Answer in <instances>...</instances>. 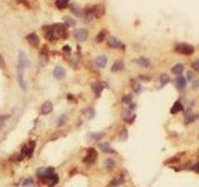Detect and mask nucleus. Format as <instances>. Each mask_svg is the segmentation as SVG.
<instances>
[{"mask_svg": "<svg viewBox=\"0 0 199 187\" xmlns=\"http://www.w3.org/2000/svg\"><path fill=\"white\" fill-rule=\"evenodd\" d=\"M54 173H55V170L52 167H40V168H38V171H36V175L45 181H48Z\"/></svg>", "mask_w": 199, "mask_h": 187, "instance_id": "f257e3e1", "label": "nucleus"}, {"mask_svg": "<svg viewBox=\"0 0 199 187\" xmlns=\"http://www.w3.org/2000/svg\"><path fill=\"white\" fill-rule=\"evenodd\" d=\"M24 70H25L24 67L18 64V66H16V79H18L20 87H21V90L25 91L26 90V84H25V80H24Z\"/></svg>", "mask_w": 199, "mask_h": 187, "instance_id": "f03ea898", "label": "nucleus"}, {"mask_svg": "<svg viewBox=\"0 0 199 187\" xmlns=\"http://www.w3.org/2000/svg\"><path fill=\"white\" fill-rule=\"evenodd\" d=\"M18 64L20 66H23L24 69H28V67H30V60L28 58V55H26V53H25V51H23V50H19Z\"/></svg>", "mask_w": 199, "mask_h": 187, "instance_id": "7ed1b4c3", "label": "nucleus"}, {"mask_svg": "<svg viewBox=\"0 0 199 187\" xmlns=\"http://www.w3.org/2000/svg\"><path fill=\"white\" fill-rule=\"evenodd\" d=\"M176 51H178L181 54H184V55H190L194 53V48L188 44H178L176 48Z\"/></svg>", "mask_w": 199, "mask_h": 187, "instance_id": "20e7f679", "label": "nucleus"}, {"mask_svg": "<svg viewBox=\"0 0 199 187\" xmlns=\"http://www.w3.org/2000/svg\"><path fill=\"white\" fill-rule=\"evenodd\" d=\"M54 30H55L56 35H59L61 39H65L67 36V26L64 24H56L54 26Z\"/></svg>", "mask_w": 199, "mask_h": 187, "instance_id": "39448f33", "label": "nucleus"}, {"mask_svg": "<svg viewBox=\"0 0 199 187\" xmlns=\"http://www.w3.org/2000/svg\"><path fill=\"white\" fill-rule=\"evenodd\" d=\"M96 158H97V151L95 148H90L87 151L86 157H85V162L86 163H93L96 161Z\"/></svg>", "mask_w": 199, "mask_h": 187, "instance_id": "423d86ee", "label": "nucleus"}, {"mask_svg": "<svg viewBox=\"0 0 199 187\" xmlns=\"http://www.w3.org/2000/svg\"><path fill=\"white\" fill-rule=\"evenodd\" d=\"M74 36L78 40V41H86L87 40V36H88V34H87V31L86 30H83V29H76L75 31H74Z\"/></svg>", "mask_w": 199, "mask_h": 187, "instance_id": "0eeeda50", "label": "nucleus"}, {"mask_svg": "<svg viewBox=\"0 0 199 187\" xmlns=\"http://www.w3.org/2000/svg\"><path fill=\"white\" fill-rule=\"evenodd\" d=\"M54 76L56 77L57 80H62V79H64V77L66 76L65 69H64L62 66H60V65L55 66V67H54Z\"/></svg>", "mask_w": 199, "mask_h": 187, "instance_id": "6e6552de", "label": "nucleus"}, {"mask_svg": "<svg viewBox=\"0 0 199 187\" xmlns=\"http://www.w3.org/2000/svg\"><path fill=\"white\" fill-rule=\"evenodd\" d=\"M108 45L113 49H124V45L117 38H109L108 39Z\"/></svg>", "mask_w": 199, "mask_h": 187, "instance_id": "1a4fd4ad", "label": "nucleus"}, {"mask_svg": "<svg viewBox=\"0 0 199 187\" xmlns=\"http://www.w3.org/2000/svg\"><path fill=\"white\" fill-rule=\"evenodd\" d=\"M26 40H28L30 43V45H33V46H38L40 44V39H39V36L36 35V33L29 34L28 36H26Z\"/></svg>", "mask_w": 199, "mask_h": 187, "instance_id": "9d476101", "label": "nucleus"}, {"mask_svg": "<svg viewBox=\"0 0 199 187\" xmlns=\"http://www.w3.org/2000/svg\"><path fill=\"white\" fill-rule=\"evenodd\" d=\"M98 147H99V150H101L102 152H106V153H113V152H114V150L112 148V146H111L109 143H107V142L99 143Z\"/></svg>", "mask_w": 199, "mask_h": 187, "instance_id": "9b49d317", "label": "nucleus"}, {"mask_svg": "<svg viewBox=\"0 0 199 187\" xmlns=\"http://www.w3.org/2000/svg\"><path fill=\"white\" fill-rule=\"evenodd\" d=\"M34 146H35V142L31 141L28 146H24L23 148V155H26L28 157H30L31 155H33V151H34Z\"/></svg>", "mask_w": 199, "mask_h": 187, "instance_id": "f8f14e48", "label": "nucleus"}, {"mask_svg": "<svg viewBox=\"0 0 199 187\" xmlns=\"http://www.w3.org/2000/svg\"><path fill=\"white\" fill-rule=\"evenodd\" d=\"M176 84H177V87H178V89H179V90H183V89L185 87V85H187L185 77L182 76V75H178L177 80H176Z\"/></svg>", "mask_w": 199, "mask_h": 187, "instance_id": "ddd939ff", "label": "nucleus"}, {"mask_svg": "<svg viewBox=\"0 0 199 187\" xmlns=\"http://www.w3.org/2000/svg\"><path fill=\"white\" fill-rule=\"evenodd\" d=\"M52 108H54L52 103L50 101H46V102L43 103V106H41V113H44V115H46V113H50L52 111Z\"/></svg>", "mask_w": 199, "mask_h": 187, "instance_id": "4468645a", "label": "nucleus"}, {"mask_svg": "<svg viewBox=\"0 0 199 187\" xmlns=\"http://www.w3.org/2000/svg\"><path fill=\"white\" fill-rule=\"evenodd\" d=\"M102 90H103V86H102V84H99V82H96V84L92 85V91H93V94H95L96 96L101 95Z\"/></svg>", "mask_w": 199, "mask_h": 187, "instance_id": "2eb2a0df", "label": "nucleus"}, {"mask_svg": "<svg viewBox=\"0 0 199 187\" xmlns=\"http://www.w3.org/2000/svg\"><path fill=\"white\" fill-rule=\"evenodd\" d=\"M95 62H96V65L98 67H104L106 64H107V58L106 56H98V58H96Z\"/></svg>", "mask_w": 199, "mask_h": 187, "instance_id": "dca6fc26", "label": "nucleus"}, {"mask_svg": "<svg viewBox=\"0 0 199 187\" xmlns=\"http://www.w3.org/2000/svg\"><path fill=\"white\" fill-rule=\"evenodd\" d=\"M123 66H124V64H123V61L122 60H117L114 64L112 65V69H111V71L112 72H116V71H119V70H122L123 69Z\"/></svg>", "mask_w": 199, "mask_h": 187, "instance_id": "f3484780", "label": "nucleus"}, {"mask_svg": "<svg viewBox=\"0 0 199 187\" xmlns=\"http://www.w3.org/2000/svg\"><path fill=\"white\" fill-rule=\"evenodd\" d=\"M182 110H183V105H182V102L176 101V102H174V105H173V107L171 108V112H172V113H177V112H179V111H182Z\"/></svg>", "mask_w": 199, "mask_h": 187, "instance_id": "a211bd4d", "label": "nucleus"}, {"mask_svg": "<svg viewBox=\"0 0 199 187\" xmlns=\"http://www.w3.org/2000/svg\"><path fill=\"white\" fill-rule=\"evenodd\" d=\"M183 70H184V66H183L182 64H177V65H174L173 67H172V72L176 74V75H181L183 72Z\"/></svg>", "mask_w": 199, "mask_h": 187, "instance_id": "6ab92c4d", "label": "nucleus"}, {"mask_svg": "<svg viewBox=\"0 0 199 187\" xmlns=\"http://www.w3.org/2000/svg\"><path fill=\"white\" fill-rule=\"evenodd\" d=\"M46 182H48V185H49L50 187H54L57 182H59V176H57L56 173H54V175H52L48 181H46Z\"/></svg>", "mask_w": 199, "mask_h": 187, "instance_id": "aec40b11", "label": "nucleus"}, {"mask_svg": "<svg viewBox=\"0 0 199 187\" xmlns=\"http://www.w3.org/2000/svg\"><path fill=\"white\" fill-rule=\"evenodd\" d=\"M124 183V180L123 177H116L113 181H111V183H109V186L111 187H117V186H121Z\"/></svg>", "mask_w": 199, "mask_h": 187, "instance_id": "412c9836", "label": "nucleus"}, {"mask_svg": "<svg viewBox=\"0 0 199 187\" xmlns=\"http://www.w3.org/2000/svg\"><path fill=\"white\" fill-rule=\"evenodd\" d=\"M70 0H56V6L59 9H65L69 5Z\"/></svg>", "mask_w": 199, "mask_h": 187, "instance_id": "4be33fe9", "label": "nucleus"}, {"mask_svg": "<svg viewBox=\"0 0 199 187\" xmlns=\"http://www.w3.org/2000/svg\"><path fill=\"white\" fill-rule=\"evenodd\" d=\"M136 62H138L139 65H142L143 67H148L149 66V60L147 58H139L136 60Z\"/></svg>", "mask_w": 199, "mask_h": 187, "instance_id": "5701e85b", "label": "nucleus"}, {"mask_svg": "<svg viewBox=\"0 0 199 187\" xmlns=\"http://www.w3.org/2000/svg\"><path fill=\"white\" fill-rule=\"evenodd\" d=\"M83 113L86 115V117L88 118V120H91V118H93V115H95V111H93V108H92V107H88V108H86V110L83 111Z\"/></svg>", "mask_w": 199, "mask_h": 187, "instance_id": "b1692460", "label": "nucleus"}, {"mask_svg": "<svg viewBox=\"0 0 199 187\" xmlns=\"http://www.w3.org/2000/svg\"><path fill=\"white\" fill-rule=\"evenodd\" d=\"M104 166H106V167H107L108 170H112V168L116 167V163H114V161H113V160L107 158L106 161H104Z\"/></svg>", "mask_w": 199, "mask_h": 187, "instance_id": "393cba45", "label": "nucleus"}, {"mask_svg": "<svg viewBox=\"0 0 199 187\" xmlns=\"http://www.w3.org/2000/svg\"><path fill=\"white\" fill-rule=\"evenodd\" d=\"M90 136L92 137V140L95 141H98L99 138H102L104 136V132H96V133H90Z\"/></svg>", "mask_w": 199, "mask_h": 187, "instance_id": "a878e982", "label": "nucleus"}, {"mask_svg": "<svg viewBox=\"0 0 199 187\" xmlns=\"http://www.w3.org/2000/svg\"><path fill=\"white\" fill-rule=\"evenodd\" d=\"M197 118H198V115H192V113H189V115L185 116V123H190L194 120H197Z\"/></svg>", "mask_w": 199, "mask_h": 187, "instance_id": "bb28decb", "label": "nucleus"}, {"mask_svg": "<svg viewBox=\"0 0 199 187\" xmlns=\"http://www.w3.org/2000/svg\"><path fill=\"white\" fill-rule=\"evenodd\" d=\"M127 136H128V132H127V130L126 128H123L121 132H119V140L121 141H126L127 140Z\"/></svg>", "mask_w": 199, "mask_h": 187, "instance_id": "cd10ccee", "label": "nucleus"}, {"mask_svg": "<svg viewBox=\"0 0 199 187\" xmlns=\"http://www.w3.org/2000/svg\"><path fill=\"white\" fill-rule=\"evenodd\" d=\"M65 24H66V26L67 25H70V26H74V25L76 24V21L72 18H70V16H65Z\"/></svg>", "mask_w": 199, "mask_h": 187, "instance_id": "c85d7f7f", "label": "nucleus"}, {"mask_svg": "<svg viewBox=\"0 0 199 187\" xmlns=\"http://www.w3.org/2000/svg\"><path fill=\"white\" fill-rule=\"evenodd\" d=\"M133 90L137 94H139L141 91H142V86H141V84L138 81H133Z\"/></svg>", "mask_w": 199, "mask_h": 187, "instance_id": "c756f323", "label": "nucleus"}, {"mask_svg": "<svg viewBox=\"0 0 199 187\" xmlns=\"http://www.w3.org/2000/svg\"><path fill=\"white\" fill-rule=\"evenodd\" d=\"M159 79H161V86H164L166 84H168L169 82V77L167 75H163L162 77H159Z\"/></svg>", "mask_w": 199, "mask_h": 187, "instance_id": "7c9ffc66", "label": "nucleus"}, {"mask_svg": "<svg viewBox=\"0 0 199 187\" xmlns=\"http://www.w3.org/2000/svg\"><path fill=\"white\" fill-rule=\"evenodd\" d=\"M34 185H35V182L33 178H28V180H25V182H24L25 187H34Z\"/></svg>", "mask_w": 199, "mask_h": 187, "instance_id": "2f4dec72", "label": "nucleus"}, {"mask_svg": "<svg viewBox=\"0 0 199 187\" xmlns=\"http://www.w3.org/2000/svg\"><path fill=\"white\" fill-rule=\"evenodd\" d=\"M104 35H106V31H101V33H99L97 36H96V41H97V43H101V41H103V36Z\"/></svg>", "mask_w": 199, "mask_h": 187, "instance_id": "473e14b6", "label": "nucleus"}, {"mask_svg": "<svg viewBox=\"0 0 199 187\" xmlns=\"http://www.w3.org/2000/svg\"><path fill=\"white\" fill-rule=\"evenodd\" d=\"M122 101L124 103H131V102H132V96H131V95H124L123 98H122Z\"/></svg>", "mask_w": 199, "mask_h": 187, "instance_id": "72a5a7b5", "label": "nucleus"}, {"mask_svg": "<svg viewBox=\"0 0 199 187\" xmlns=\"http://www.w3.org/2000/svg\"><path fill=\"white\" fill-rule=\"evenodd\" d=\"M70 9H71V11L75 13L76 15H82V11H81V10L78 9V8H76V6H71Z\"/></svg>", "mask_w": 199, "mask_h": 187, "instance_id": "f704fd0d", "label": "nucleus"}, {"mask_svg": "<svg viewBox=\"0 0 199 187\" xmlns=\"http://www.w3.org/2000/svg\"><path fill=\"white\" fill-rule=\"evenodd\" d=\"M187 79L189 80V81H193V80H194V72L188 71V72H187Z\"/></svg>", "mask_w": 199, "mask_h": 187, "instance_id": "c9c22d12", "label": "nucleus"}, {"mask_svg": "<svg viewBox=\"0 0 199 187\" xmlns=\"http://www.w3.org/2000/svg\"><path fill=\"white\" fill-rule=\"evenodd\" d=\"M0 67H1V69H5V67H6V64H5V60H4L1 54H0Z\"/></svg>", "mask_w": 199, "mask_h": 187, "instance_id": "e433bc0d", "label": "nucleus"}, {"mask_svg": "<svg viewBox=\"0 0 199 187\" xmlns=\"http://www.w3.org/2000/svg\"><path fill=\"white\" fill-rule=\"evenodd\" d=\"M193 67H194V70H195V71H199V59L193 62Z\"/></svg>", "mask_w": 199, "mask_h": 187, "instance_id": "4c0bfd02", "label": "nucleus"}, {"mask_svg": "<svg viewBox=\"0 0 199 187\" xmlns=\"http://www.w3.org/2000/svg\"><path fill=\"white\" fill-rule=\"evenodd\" d=\"M9 117H10L9 115H1V116H0V123H4L5 120H8Z\"/></svg>", "mask_w": 199, "mask_h": 187, "instance_id": "58836bf2", "label": "nucleus"}, {"mask_svg": "<svg viewBox=\"0 0 199 187\" xmlns=\"http://www.w3.org/2000/svg\"><path fill=\"white\" fill-rule=\"evenodd\" d=\"M65 121H66V116L62 115V116L60 117V120H59V125H60V126H62V125L65 123Z\"/></svg>", "mask_w": 199, "mask_h": 187, "instance_id": "ea45409f", "label": "nucleus"}, {"mask_svg": "<svg viewBox=\"0 0 199 187\" xmlns=\"http://www.w3.org/2000/svg\"><path fill=\"white\" fill-rule=\"evenodd\" d=\"M199 87V79L197 81H194V89H198Z\"/></svg>", "mask_w": 199, "mask_h": 187, "instance_id": "a19ab883", "label": "nucleus"}, {"mask_svg": "<svg viewBox=\"0 0 199 187\" xmlns=\"http://www.w3.org/2000/svg\"><path fill=\"white\" fill-rule=\"evenodd\" d=\"M193 170H194L195 172H199V163H197V165L194 166V168H193Z\"/></svg>", "mask_w": 199, "mask_h": 187, "instance_id": "79ce46f5", "label": "nucleus"}, {"mask_svg": "<svg viewBox=\"0 0 199 187\" xmlns=\"http://www.w3.org/2000/svg\"><path fill=\"white\" fill-rule=\"evenodd\" d=\"M19 1H21L23 4H25L26 6H29V3H28V1H25V0H19Z\"/></svg>", "mask_w": 199, "mask_h": 187, "instance_id": "37998d69", "label": "nucleus"}, {"mask_svg": "<svg viewBox=\"0 0 199 187\" xmlns=\"http://www.w3.org/2000/svg\"><path fill=\"white\" fill-rule=\"evenodd\" d=\"M64 50L65 51H70V46H64Z\"/></svg>", "mask_w": 199, "mask_h": 187, "instance_id": "c03bdc74", "label": "nucleus"}, {"mask_svg": "<svg viewBox=\"0 0 199 187\" xmlns=\"http://www.w3.org/2000/svg\"><path fill=\"white\" fill-rule=\"evenodd\" d=\"M3 127H4V123H0V132H1V130H3Z\"/></svg>", "mask_w": 199, "mask_h": 187, "instance_id": "a18cd8bd", "label": "nucleus"}, {"mask_svg": "<svg viewBox=\"0 0 199 187\" xmlns=\"http://www.w3.org/2000/svg\"><path fill=\"white\" fill-rule=\"evenodd\" d=\"M198 137H199V136H198Z\"/></svg>", "mask_w": 199, "mask_h": 187, "instance_id": "49530a36", "label": "nucleus"}]
</instances>
